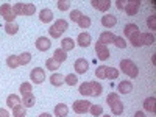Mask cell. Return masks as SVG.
<instances>
[{
	"mask_svg": "<svg viewBox=\"0 0 156 117\" xmlns=\"http://www.w3.org/2000/svg\"><path fill=\"white\" fill-rule=\"evenodd\" d=\"M120 69L129 78H137V75H139V69L131 59H122L120 61Z\"/></svg>",
	"mask_w": 156,
	"mask_h": 117,
	"instance_id": "1",
	"label": "cell"
},
{
	"mask_svg": "<svg viewBox=\"0 0 156 117\" xmlns=\"http://www.w3.org/2000/svg\"><path fill=\"white\" fill-rule=\"evenodd\" d=\"M0 16L6 20V23H8V22H14L16 12H14V9H12V5H11V3L0 5Z\"/></svg>",
	"mask_w": 156,
	"mask_h": 117,
	"instance_id": "2",
	"label": "cell"
},
{
	"mask_svg": "<svg viewBox=\"0 0 156 117\" xmlns=\"http://www.w3.org/2000/svg\"><path fill=\"white\" fill-rule=\"evenodd\" d=\"M90 105H92V103L87 101V100H75L72 109H73L76 114H86V112L89 111Z\"/></svg>",
	"mask_w": 156,
	"mask_h": 117,
	"instance_id": "3",
	"label": "cell"
},
{
	"mask_svg": "<svg viewBox=\"0 0 156 117\" xmlns=\"http://www.w3.org/2000/svg\"><path fill=\"white\" fill-rule=\"evenodd\" d=\"M30 80H31L34 84H41V83H44V80H45V72H44V69H41V67H34V69L30 72Z\"/></svg>",
	"mask_w": 156,
	"mask_h": 117,
	"instance_id": "4",
	"label": "cell"
},
{
	"mask_svg": "<svg viewBox=\"0 0 156 117\" xmlns=\"http://www.w3.org/2000/svg\"><path fill=\"white\" fill-rule=\"evenodd\" d=\"M95 53H97V58L100 59V61H106L108 58H109V50H108V45H103V44H100V42H97L95 44Z\"/></svg>",
	"mask_w": 156,
	"mask_h": 117,
	"instance_id": "5",
	"label": "cell"
},
{
	"mask_svg": "<svg viewBox=\"0 0 156 117\" xmlns=\"http://www.w3.org/2000/svg\"><path fill=\"white\" fill-rule=\"evenodd\" d=\"M73 67H75V72L76 73H86L87 72V69H89V62H87V59H84V58H78L75 62H73Z\"/></svg>",
	"mask_w": 156,
	"mask_h": 117,
	"instance_id": "6",
	"label": "cell"
},
{
	"mask_svg": "<svg viewBox=\"0 0 156 117\" xmlns=\"http://www.w3.org/2000/svg\"><path fill=\"white\" fill-rule=\"evenodd\" d=\"M36 48L39 50V51H47L50 47H51V42H50V39L48 37H45V36H39L37 39H36Z\"/></svg>",
	"mask_w": 156,
	"mask_h": 117,
	"instance_id": "7",
	"label": "cell"
},
{
	"mask_svg": "<svg viewBox=\"0 0 156 117\" xmlns=\"http://www.w3.org/2000/svg\"><path fill=\"white\" fill-rule=\"evenodd\" d=\"M114 39H115V34H114V33H111V31H103V33L98 36V41H97V42H100V44H103V45H108V44H112V42H114Z\"/></svg>",
	"mask_w": 156,
	"mask_h": 117,
	"instance_id": "8",
	"label": "cell"
},
{
	"mask_svg": "<svg viewBox=\"0 0 156 117\" xmlns=\"http://www.w3.org/2000/svg\"><path fill=\"white\" fill-rule=\"evenodd\" d=\"M90 5H92L97 11H108L109 6H111V0H92Z\"/></svg>",
	"mask_w": 156,
	"mask_h": 117,
	"instance_id": "9",
	"label": "cell"
},
{
	"mask_svg": "<svg viewBox=\"0 0 156 117\" xmlns=\"http://www.w3.org/2000/svg\"><path fill=\"white\" fill-rule=\"evenodd\" d=\"M39 20H41L42 23H50L51 20H53V12H51V9L44 8V9L39 11Z\"/></svg>",
	"mask_w": 156,
	"mask_h": 117,
	"instance_id": "10",
	"label": "cell"
},
{
	"mask_svg": "<svg viewBox=\"0 0 156 117\" xmlns=\"http://www.w3.org/2000/svg\"><path fill=\"white\" fill-rule=\"evenodd\" d=\"M76 44L80 45V47H89L90 45V34L89 33H86V31H83V33H80L78 34V37H76Z\"/></svg>",
	"mask_w": 156,
	"mask_h": 117,
	"instance_id": "11",
	"label": "cell"
},
{
	"mask_svg": "<svg viewBox=\"0 0 156 117\" xmlns=\"http://www.w3.org/2000/svg\"><path fill=\"white\" fill-rule=\"evenodd\" d=\"M115 23H117V17L112 14H105L101 17V25L105 28H112V27H115Z\"/></svg>",
	"mask_w": 156,
	"mask_h": 117,
	"instance_id": "12",
	"label": "cell"
},
{
	"mask_svg": "<svg viewBox=\"0 0 156 117\" xmlns=\"http://www.w3.org/2000/svg\"><path fill=\"white\" fill-rule=\"evenodd\" d=\"M139 6H140V2H126V6H125V12L128 16H134L137 14V11H139Z\"/></svg>",
	"mask_w": 156,
	"mask_h": 117,
	"instance_id": "13",
	"label": "cell"
},
{
	"mask_svg": "<svg viewBox=\"0 0 156 117\" xmlns=\"http://www.w3.org/2000/svg\"><path fill=\"white\" fill-rule=\"evenodd\" d=\"M117 90H119V94H129V92H133V84L131 81H120L119 86H117Z\"/></svg>",
	"mask_w": 156,
	"mask_h": 117,
	"instance_id": "14",
	"label": "cell"
},
{
	"mask_svg": "<svg viewBox=\"0 0 156 117\" xmlns=\"http://www.w3.org/2000/svg\"><path fill=\"white\" fill-rule=\"evenodd\" d=\"M90 84V97H100L103 92V87L98 81H89Z\"/></svg>",
	"mask_w": 156,
	"mask_h": 117,
	"instance_id": "15",
	"label": "cell"
},
{
	"mask_svg": "<svg viewBox=\"0 0 156 117\" xmlns=\"http://www.w3.org/2000/svg\"><path fill=\"white\" fill-rule=\"evenodd\" d=\"M6 105H8V108H11V109H14L16 106H19V105H20V98H19V95H16V94L8 95V98H6Z\"/></svg>",
	"mask_w": 156,
	"mask_h": 117,
	"instance_id": "16",
	"label": "cell"
},
{
	"mask_svg": "<svg viewBox=\"0 0 156 117\" xmlns=\"http://www.w3.org/2000/svg\"><path fill=\"white\" fill-rule=\"evenodd\" d=\"M34 12H36L34 3H23L22 5V14L20 16H33Z\"/></svg>",
	"mask_w": 156,
	"mask_h": 117,
	"instance_id": "17",
	"label": "cell"
},
{
	"mask_svg": "<svg viewBox=\"0 0 156 117\" xmlns=\"http://www.w3.org/2000/svg\"><path fill=\"white\" fill-rule=\"evenodd\" d=\"M69 114V108L64 105V103H59V105L55 106V115L56 117H67Z\"/></svg>",
	"mask_w": 156,
	"mask_h": 117,
	"instance_id": "18",
	"label": "cell"
},
{
	"mask_svg": "<svg viewBox=\"0 0 156 117\" xmlns=\"http://www.w3.org/2000/svg\"><path fill=\"white\" fill-rule=\"evenodd\" d=\"M62 83H64V76L61 73L50 75V84H53L55 87H59V86H62Z\"/></svg>",
	"mask_w": 156,
	"mask_h": 117,
	"instance_id": "19",
	"label": "cell"
},
{
	"mask_svg": "<svg viewBox=\"0 0 156 117\" xmlns=\"http://www.w3.org/2000/svg\"><path fill=\"white\" fill-rule=\"evenodd\" d=\"M53 27L62 34L64 31H66L67 28H69V23H67V20H64V19H58V20H55V23H53Z\"/></svg>",
	"mask_w": 156,
	"mask_h": 117,
	"instance_id": "20",
	"label": "cell"
},
{
	"mask_svg": "<svg viewBox=\"0 0 156 117\" xmlns=\"http://www.w3.org/2000/svg\"><path fill=\"white\" fill-rule=\"evenodd\" d=\"M154 103H156V98H154V97H148V98H145V101H144V109H145L147 112H156V109H154Z\"/></svg>",
	"mask_w": 156,
	"mask_h": 117,
	"instance_id": "21",
	"label": "cell"
},
{
	"mask_svg": "<svg viewBox=\"0 0 156 117\" xmlns=\"http://www.w3.org/2000/svg\"><path fill=\"white\" fill-rule=\"evenodd\" d=\"M139 31V27L136 23H126L125 27H123V33H125V36L126 37H129L131 34H134V33H137Z\"/></svg>",
	"mask_w": 156,
	"mask_h": 117,
	"instance_id": "22",
	"label": "cell"
},
{
	"mask_svg": "<svg viewBox=\"0 0 156 117\" xmlns=\"http://www.w3.org/2000/svg\"><path fill=\"white\" fill-rule=\"evenodd\" d=\"M61 48H62L64 51H69V50L75 48V41H73L72 37H64L62 42H61Z\"/></svg>",
	"mask_w": 156,
	"mask_h": 117,
	"instance_id": "23",
	"label": "cell"
},
{
	"mask_svg": "<svg viewBox=\"0 0 156 117\" xmlns=\"http://www.w3.org/2000/svg\"><path fill=\"white\" fill-rule=\"evenodd\" d=\"M109 108H111V111H112V114H114V115H120V114L123 112V108H125V105L122 103V100H119V101L112 103V105H111Z\"/></svg>",
	"mask_w": 156,
	"mask_h": 117,
	"instance_id": "24",
	"label": "cell"
},
{
	"mask_svg": "<svg viewBox=\"0 0 156 117\" xmlns=\"http://www.w3.org/2000/svg\"><path fill=\"white\" fill-rule=\"evenodd\" d=\"M53 59H56L59 64L64 62V61L67 59V51H64L62 48H56V50H55V53H53Z\"/></svg>",
	"mask_w": 156,
	"mask_h": 117,
	"instance_id": "25",
	"label": "cell"
},
{
	"mask_svg": "<svg viewBox=\"0 0 156 117\" xmlns=\"http://www.w3.org/2000/svg\"><path fill=\"white\" fill-rule=\"evenodd\" d=\"M142 45H153L154 44V36L151 33H140Z\"/></svg>",
	"mask_w": 156,
	"mask_h": 117,
	"instance_id": "26",
	"label": "cell"
},
{
	"mask_svg": "<svg viewBox=\"0 0 156 117\" xmlns=\"http://www.w3.org/2000/svg\"><path fill=\"white\" fill-rule=\"evenodd\" d=\"M17 59H19V66H27V64L31 61V53H28V51H23V53L17 55Z\"/></svg>",
	"mask_w": 156,
	"mask_h": 117,
	"instance_id": "27",
	"label": "cell"
},
{
	"mask_svg": "<svg viewBox=\"0 0 156 117\" xmlns=\"http://www.w3.org/2000/svg\"><path fill=\"white\" fill-rule=\"evenodd\" d=\"M129 42H131V45H133V47H136V48L142 47V39H140V31H137V33H134V34H131V36H129Z\"/></svg>",
	"mask_w": 156,
	"mask_h": 117,
	"instance_id": "28",
	"label": "cell"
},
{
	"mask_svg": "<svg viewBox=\"0 0 156 117\" xmlns=\"http://www.w3.org/2000/svg\"><path fill=\"white\" fill-rule=\"evenodd\" d=\"M34 103H36V97H34L33 94H30V95H27V97L22 98V105H23L25 108H33Z\"/></svg>",
	"mask_w": 156,
	"mask_h": 117,
	"instance_id": "29",
	"label": "cell"
},
{
	"mask_svg": "<svg viewBox=\"0 0 156 117\" xmlns=\"http://www.w3.org/2000/svg\"><path fill=\"white\" fill-rule=\"evenodd\" d=\"M5 31L8 34H16L19 31V25L16 22H8V23H5Z\"/></svg>",
	"mask_w": 156,
	"mask_h": 117,
	"instance_id": "30",
	"label": "cell"
},
{
	"mask_svg": "<svg viewBox=\"0 0 156 117\" xmlns=\"http://www.w3.org/2000/svg\"><path fill=\"white\" fill-rule=\"evenodd\" d=\"M106 78L108 80H117V78H119V70L115 67L106 66Z\"/></svg>",
	"mask_w": 156,
	"mask_h": 117,
	"instance_id": "31",
	"label": "cell"
},
{
	"mask_svg": "<svg viewBox=\"0 0 156 117\" xmlns=\"http://www.w3.org/2000/svg\"><path fill=\"white\" fill-rule=\"evenodd\" d=\"M19 92L22 94V97H27L33 92V89H31V84L30 83H22L20 87H19Z\"/></svg>",
	"mask_w": 156,
	"mask_h": 117,
	"instance_id": "32",
	"label": "cell"
},
{
	"mask_svg": "<svg viewBox=\"0 0 156 117\" xmlns=\"http://www.w3.org/2000/svg\"><path fill=\"white\" fill-rule=\"evenodd\" d=\"M6 66L11 67V69H16L19 67V59H17V55H9L6 58Z\"/></svg>",
	"mask_w": 156,
	"mask_h": 117,
	"instance_id": "33",
	"label": "cell"
},
{
	"mask_svg": "<svg viewBox=\"0 0 156 117\" xmlns=\"http://www.w3.org/2000/svg\"><path fill=\"white\" fill-rule=\"evenodd\" d=\"M78 92H80L81 95H86V97H89V95H90V84H89L87 81L81 83V84H80V87H78Z\"/></svg>",
	"mask_w": 156,
	"mask_h": 117,
	"instance_id": "34",
	"label": "cell"
},
{
	"mask_svg": "<svg viewBox=\"0 0 156 117\" xmlns=\"http://www.w3.org/2000/svg\"><path fill=\"white\" fill-rule=\"evenodd\" d=\"M59 66H61V64H59L56 59H53V58H48V59L45 61V67H47L48 70H56V69H59Z\"/></svg>",
	"mask_w": 156,
	"mask_h": 117,
	"instance_id": "35",
	"label": "cell"
},
{
	"mask_svg": "<svg viewBox=\"0 0 156 117\" xmlns=\"http://www.w3.org/2000/svg\"><path fill=\"white\" fill-rule=\"evenodd\" d=\"M90 22H92V20H90V17L83 14V16H81V19L78 20V27L83 28V30H84V28H89V27H90Z\"/></svg>",
	"mask_w": 156,
	"mask_h": 117,
	"instance_id": "36",
	"label": "cell"
},
{
	"mask_svg": "<svg viewBox=\"0 0 156 117\" xmlns=\"http://www.w3.org/2000/svg\"><path fill=\"white\" fill-rule=\"evenodd\" d=\"M64 83H66L67 86H75L78 83V76L75 73H69V75L64 76Z\"/></svg>",
	"mask_w": 156,
	"mask_h": 117,
	"instance_id": "37",
	"label": "cell"
},
{
	"mask_svg": "<svg viewBox=\"0 0 156 117\" xmlns=\"http://www.w3.org/2000/svg\"><path fill=\"white\" fill-rule=\"evenodd\" d=\"M25 109H27V108H25L22 103H20L19 106H16L14 109H12V117H25V114H27V112H25Z\"/></svg>",
	"mask_w": 156,
	"mask_h": 117,
	"instance_id": "38",
	"label": "cell"
},
{
	"mask_svg": "<svg viewBox=\"0 0 156 117\" xmlns=\"http://www.w3.org/2000/svg\"><path fill=\"white\" fill-rule=\"evenodd\" d=\"M89 112L92 114L94 117H100V115L103 114V108H101L100 105H94V103H92V105H90V108H89Z\"/></svg>",
	"mask_w": 156,
	"mask_h": 117,
	"instance_id": "39",
	"label": "cell"
},
{
	"mask_svg": "<svg viewBox=\"0 0 156 117\" xmlns=\"http://www.w3.org/2000/svg\"><path fill=\"white\" fill-rule=\"evenodd\" d=\"M95 76L98 80H105L106 78V66H100L95 69Z\"/></svg>",
	"mask_w": 156,
	"mask_h": 117,
	"instance_id": "40",
	"label": "cell"
},
{
	"mask_svg": "<svg viewBox=\"0 0 156 117\" xmlns=\"http://www.w3.org/2000/svg\"><path fill=\"white\" fill-rule=\"evenodd\" d=\"M117 48H125L126 47V42H125V37H122V36H115V39H114V42H112Z\"/></svg>",
	"mask_w": 156,
	"mask_h": 117,
	"instance_id": "41",
	"label": "cell"
},
{
	"mask_svg": "<svg viewBox=\"0 0 156 117\" xmlns=\"http://www.w3.org/2000/svg\"><path fill=\"white\" fill-rule=\"evenodd\" d=\"M120 100V97H119V94H117V92H111L108 97H106V103H108V105L111 106L112 105V103H115V101H119Z\"/></svg>",
	"mask_w": 156,
	"mask_h": 117,
	"instance_id": "42",
	"label": "cell"
},
{
	"mask_svg": "<svg viewBox=\"0 0 156 117\" xmlns=\"http://www.w3.org/2000/svg\"><path fill=\"white\" fill-rule=\"evenodd\" d=\"M56 5H58V9L59 11H67L70 8V2H69V0H59Z\"/></svg>",
	"mask_w": 156,
	"mask_h": 117,
	"instance_id": "43",
	"label": "cell"
},
{
	"mask_svg": "<svg viewBox=\"0 0 156 117\" xmlns=\"http://www.w3.org/2000/svg\"><path fill=\"white\" fill-rule=\"evenodd\" d=\"M81 16H83V14H81V11H78V9H73V11L70 12V20H72V22H76V23H78V20L81 19Z\"/></svg>",
	"mask_w": 156,
	"mask_h": 117,
	"instance_id": "44",
	"label": "cell"
},
{
	"mask_svg": "<svg viewBox=\"0 0 156 117\" xmlns=\"http://www.w3.org/2000/svg\"><path fill=\"white\" fill-rule=\"evenodd\" d=\"M147 27L150 30H156V16H150L147 19Z\"/></svg>",
	"mask_w": 156,
	"mask_h": 117,
	"instance_id": "45",
	"label": "cell"
},
{
	"mask_svg": "<svg viewBox=\"0 0 156 117\" xmlns=\"http://www.w3.org/2000/svg\"><path fill=\"white\" fill-rule=\"evenodd\" d=\"M48 33H50V36L53 37V39H59V37H61V33H59V31H58V30H56V28L53 27V25H50V28H48Z\"/></svg>",
	"mask_w": 156,
	"mask_h": 117,
	"instance_id": "46",
	"label": "cell"
},
{
	"mask_svg": "<svg viewBox=\"0 0 156 117\" xmlns=\"http://www.w3.org/2000/svg\"><path fill=\"white\" fill-rule=\"evenodd\" d=\"M22 2H19V3H16V5H12V9H14V12H16V16H20L22 14Z\"/></svg>",
	"mask_w": 156,
	"mask_h": 117,
	"instance_id": "47",
	"label": "cell"
},
{
	"mask_svg": "<svg viewBox=\"0 0 156 117\" xmlns=\"http://www.w3.org/2000/svg\"><path fill=\"white\" fill-rule=\"evenodd\" d=\"M115 6H117V9H120V11H125L126 2H122V0H117V2H115Z\"/></svg>",
	"mask_w": 156,
	"mask_h": 117,
	"instance_id": "48",
	"label": "cell"
},
{
	"mask_svg": "<svg viewBox=\"0 0 156 117\" xmlns=\"http://www.w3.org/2000/svg\"><path fill=\"white\" fill-rule=\"evenodd\" d=\"M0 117H9V112L3 108H0Z\"/></svg>",
	"mask_w": 156,
	"mask_h": 117,
	"instance_id": "49",
	"label": "cell"
},
{
	"mask_svg": "<svg viewBox=\"0 0 156 117\" xmlns=\"http://www.w3.org/2000/svg\"><path fill=\"white\" fill-rule=\"evenodd\" d=\"M134 117H145V114L142 112V111H137V112L134 114Z\"/></svg>",
	"mask_w": 156,
	"mask_h": 117,
	"instance_id": "50",
	"label": "cell"
},
{
	"mask_svg": "<svg viewBox=\"0 0 156 117\" xmlns=\"http://www.w3.org/2000/svg\"><path fill=\"white\" fill-rule=\"evenodd\" d=\"M39 117H53V115H51L50 112H42V114L39 115Z\"/></svg>",
	"mask_w": 156,
	"mask_h": 117,
	"instance_id": "51",
	"label": "cell"
},
{
	"mask_svg": "<svg viewBox=\"0 0 156 117\" xmlns=\"http://www.w3.org/2000/svg\"><path fill=\"white\" fill-rule=\"evenodd\" d=\"M101 117H112V115H108V114H106V115H101Z\"/></svg>",
	"mask_w": 156,
	"mask_h": 117,
	"instance_id": "52",
	"label": "cell"
}]
</instances>
